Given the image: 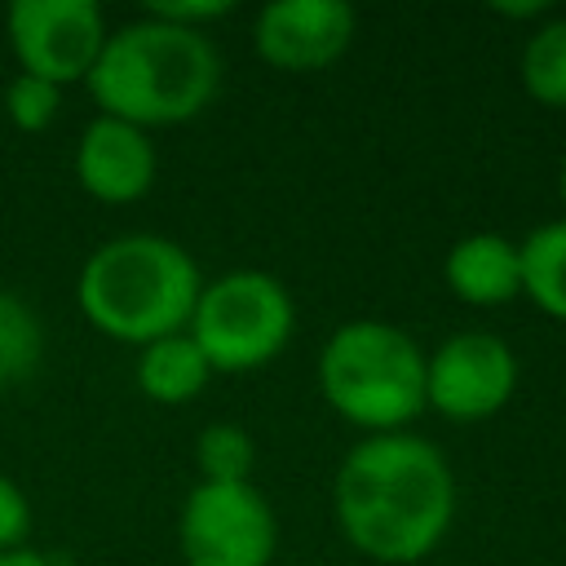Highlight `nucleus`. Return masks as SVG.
<instances>
[{
    "mask_svg": "<svg viewBox=\"0 0 566 566\" xmlns=\"http://www.w3.org/2000/svg\"><path fill=\"white\" fill-rule=\"evenodd\" d=\"M332 513L363 557L416 566L455 522V473L442 447L411 429L367 433L336 464Z\"/></svg>",
    "mask_w": 566,
    "mask_h": 566,
    "instance_id": "nucleus-1",
    "label": "nucleus"
},
{
    "mask_svg": "<svg viewBox=\"0 0 566 566\" xmlns=\"http://www.w3.org/2000/svg\"><path fill=\"white\" fill-rule=\"evenodd\" d=\"M221 88V53L208 31H186L159 18H133L106 31L88 71L97 115L133 128H172L212 106Z\"/></svg>",
    "mask_w": 566,
    "mask_h": 566,
    "instance_id": "nucleus-2",
    "label": "nucleus"
},
{
    "mask_svg": "<svg viewBox=\"0 0 566 566\" xmlns=\"http://www.w3.org/2000/svg\"><path fill=\"white\" fill-rule=\"evenodd\" d=\"M199 287L203 274L177 239L128 230L84 256L75 279V305L88 327L142 349L159 336L186 332Z\"/></svg>",
    "mask_w": 566,
    "mask_h": 566,
    "instance_id": "nucleus-3",
    "label": "nucleus"
},
{
    "mask_svg": "<svg viewBox=\"0 0 566 566\" xmlns=\"http://www.w3.org/2000/svg\"><path fill=\"white\" fill-rule=\"evenodd\" d=\"M314 380L323 402L363 438L402 433L424 411V349L385 318L340 323L318 349Z\"/></svg>",
    "mask_w": 566,
    "mask_h": 566,
    "instance_id": "nucleus-4",
    "label": "nucleus"
},
{
    "mask_svg": "<svg viewBox=\"0 0 566 566\" xmlns=\"http://www.w3.org/2000/svg\"><path fill=\"white\" fill-rule=\"evenodd\" d=\"M296 327V301L270 270H226L217 279H203L195 314L186 323L190 340L203 349L212 376L230 371H256L274 363Z\"/></svg>",
    "mask_w": 566,
    "mask_h": 566,
    "instance_id": "nucleus-5",
    "label": "nucleus"
},
{
    "mask_svg": "<svg viewBox=\"0 0 566 566\" xmlns=\"http://www.w3.org/2000/svg\"><path fill=\"white\" fill-rule=\"evenodd\" d=\"M186 566H270L279 517L252 482H195L177 513Z\"/></svg>",
    "mask_w": 566,
    "mask_h": 566,
    "instance_id": "nucleus-6",
    "label": "nucleus"
},
{
    "mask_svg": "<svg viewBox=\"0 0 566 566\" xmlns=\"http://www.w3.org/2000/svg\"><path fill=\"white\" fill-rule=\"evenodd\" d=\"M517 389V354L495 332H455L424 354V411L455 424L500 416Z\"/></svg>",
    "mask_w": 566,
    "mask_h": 566,
    "instance_id": "nucleus-7",
    "label": "nucleus"
},
{
    "mask_svg": "<svg viewBox=\"0 0 566 566\" xmlns=\"http://www.w3.org/2000/svg\"><path fill=\"white\" fill-rule=\"evenodd\" d=\"M106 31V13L93 0H13L4 9V35L22 75L57 88L88 80Z\"/></svg>",
    "mask_w": 566,
    "mask_h": 566,
    "instance_id": "nucleus-8",
    "label": "nucleus"
},
{
    "mask_svg": "<svg viewBox=\"0 0 566 566\" xmlns=\"http://www.w3.org/2000/svg\"><path fill=\"white\" fill-rule=\"evenodd\" d=\"M354 31L358 13L345 0H270L252 18V49L274 71L310 75L340 62Z\"/></svg>",
    "mask_w": 566,
    "mask_h": 566,
    "instance_id": "nucleus-9",
    "label": "nucleus"
},
{
    "mask_svg": "<svg viewBox=\"0 0 566 566\" xmlns=\"http://www.w3.org/2000/svg\"><path fill=\"white\" fill-rule=\"evenodd\" d=\"M71 168L88 199L119 208V203H137L150 195V186L159 177V150L146 128L97 115L84 124Z\"/></svg>",
    "mask_w": 566,
    "mask_h": 566,
    "instance_id": "nucleus-10",
    "label": "nucleus"
},
{
    "mask_svg": "<svg viewBox=\"0 0 566 566\" xmlns=\"http://www.w3.org/2000/svg\"><path fill=\"white\" fill-rule=\"evenodd\" d=\"M442 283L473 310H495L522 296V252L500 230H473L442 256Z\"/></svg>",
    "mask_w": 566,
    "mask_h": 566,
    "instance_id": "nucleus-11",
    "label": "nucleus"
},
{
    "mask_svg": "<svg viewBox=\"0 0 566 566\" xmlns=\"http://www.w3.org/2000/svg\"><path fill=\"white\" fill-rule=\"evenodd\" d=\"M133 376H137V389L150 402L186 407L208 389L212 367H208L203 349L190 340V332H172V336H159V340L137 349V371Z\"/></svg>",
    "mask_w": 566,
    "mask_h": 566,
    "instance_id": "nucleus-12",
    "label": "nucleus"
},
{
    "mask_svg": "<svg viewBox=\"0 0 566 566\" xmlns=\"http://www.w3.org/2000/svg\"><path fill=\"white\" fill-rule=\"evenodd\" d=\"M517 252L522 296L553 323H566V217L535 226L526 239H517Z\"/></svg>",
    "mask_w": 566,
    "mask_h": 566,
    "instance_id": "nucleus-13",
    "label": "nucleus"
},
{
    "mask_svg": "<svg viewBox=\"0 0 566 566\" xmlns=\"http://www.w3.org/2000/svg\"><path fill=\"white\" fill-rule=\"evenodd\" d=\"M517 75H522V88L531 102H539L548 111H566V18L548 13L526 35Z\"/></svg>",
    "mask_w": 566,
    "mask_h": 566,
    "instance_id": "nucleus-14",
    "label": "nucleus"
},
{
    "mask_svg": "<svg viewBox=\"0 0 566 566\" xmlns=\"http://www.w3.org/2000/svg\"><path fill=\"white\" fill-rule=\"evenodd\" d=\"M44 354V327L40 314L18 296L0 287V389L22 385Z\"/></svg>",
    "mask_w": 566,
    "mask_h": 566,
    "instance_id": "nucleus-15",
    "label": "nucleus"
},
{
    "mask_svg": "<svg viewBox=\"0 0 566 566\" xmlns=\"http://www.w3.org/2000/svg\"><path fill=\"white\" fill-rule=\"evenodd\" d=\"M195 464H199V482H252L256 442L234 420L203 424L195 438Z\"/></svg>",
    "mask_w": 566,
    "mask_h": 566,
    "instance_id": "nucleus-16",
    "label": "nucleus"
},
{
    "mask_svg": "<svg viewBox=\"0 0 566 566\" xmlns=\"http://www.w3.org/2000/svg\"><path fill=\"white\" fill-rule=\"evenodd\" d=\"M62 111V88L49 84V80H35V75H13L4 84V119L18 128V133H44Z\"/></svg>",
    "mask_w": 566,
    "mask_h": 566,
    "instance_id": "nucleus-17",
    "label": "nucleus"
},
{
    "mask_svg": "<svg viewBox=\"0 0 566 566\" xmlns=\"http://www.w3.org/2000/svg\"><path fill=\"white\" fill-rule=\"evenodd\" d=\"M230 13H234L230 0H150L146 4V18H159V22H172L186 31H203Z\"/></svg>",
    "mask_w": 566,
    "mask_h": 566,
    "instance_id": "nucleus-18",
    "label": "nucleus"
},
{
    "mask_svg": "<svg viewBox=\"0 0 566 566\" xmlns=\"http://www.w3.org/2000/svg\"><path fill=\"white\" fill-rule=\"evenodd\" d=\"M27 535H31V500L9 473H0V553L22 548Z\"/></svg>",
    "mask_w": 566,
    "mask_h": 566,
    "instance_id": "nucleus-19",
    "label": "nucleus"
},
{
    "mask_svg": "<svg viewBox=\"0 0 566 566\" xmlns=\"http://www.w3.org/2000/svg\"><path fill=\"white\" fill-rule=\"evenodd\" d=\"M0 566H53V557L40 553V548H31V544H22V548L0 553Z\"/></svg>",
    "mask_w": 566,
    "mask_h": 566,
    "instance_id": "nucleus-20",
    "label": "nucleus"
},
{
    "mask_svg": "<svg viewBox=\"0 0 566 566\" xmlns=\"http://www.w3.org/2000/svg\"><path fill=\"white\" fill-rule=\"evenodd\" d=\"M495 13H504V18H548V4H495Z\"/></svg>",
    "mask_w": 566,
    "mask_h": 566,
    "instance_id": "nucleus-21",
    "label": "nucleus"
},
{
    "mask_svg": "<svg viewBox=\"0 0 566 566\" xmlns=\"http://www.w3.org/2000/svg\"><path fill=\"white\" fill-rule=\"evenodd\" d=\"M557 199H562V212H566V155H562V168H557Z\"/></svg>",
    "mask_w": 566,
    "mask_h": 566,
    "instance_id": "nucleus-22",
    "label": "nucleus"
}]
</instances>
